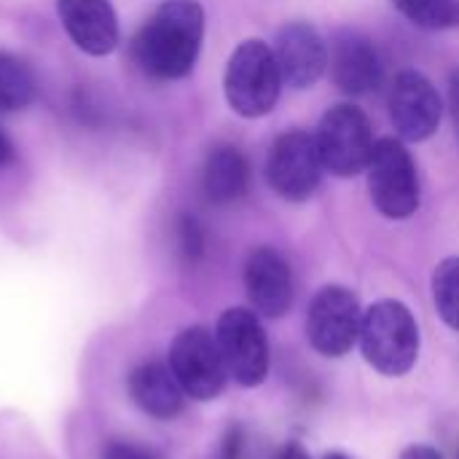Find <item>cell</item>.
<instances>
[{
	"label": "cell",
	"instance_id": "obj_1",
	"mask_svg": "<svg viewBox=\"0 0 459 459\" xmlns=\"http://www.w3.org/2000/svg\"><path fill=\"white\" fill-rule=\"evenodd\" d=\"M204 8L196 0H164L134 38V59L151 78H186L202 51Z\"/></svg>",
	"mask_w": 459,
	"mask_h": 459
},
{
	"label": "cell",
	"instance_id": "obj_2",
	"mask_svg": "<svg viewBox=\"0 0 459 459\" xmlns=\"http://www.w3.org/2000/svg\"><path fill=\"white\" fill-rule=\"evenodd\" d=\"M360 350L368 366L385 377H403L420 358V328L411 309L401 301L385 299L363 312Z\"/></svg>",
	"mask_w": 459,
	"mask_h": 459
},
{
	"label": "cell",
	"instance_id": "obj_3",
	"mask_svg": "<svg viewBox=\"0 0 459 459\" xmlns=\"http://www.w3.org/2000/svg\"><path fill=\"white\" fill-rule=\"evenodd\" d=\"M282 75L274 59L272 46L258 38L242 40L226 65L223 94L229 108L242 118L269 116L282 91Z\"/></svg>",
	"mask_w": 459,
	"mask_h": 459
},
{
	"label": "cell",
	"instance_id": "obj_4",
	"mask_svg": "<svg viewBox=\"0 0 459 459\" xmlns=\"http://www.w3.org/2000/svg\"><path fill=\"white\" fill-rule=\"evenodd\" d=\"M368 194L374 207L390 221H406L420 210L417 164L401 137H382L374 143L368 167Z\"/></svg>",
	"mask_w": 459,
	"mask_h": 459
},
{
	"label": "cell",
	"instance_id": "obj_5",
	"mask_svg": "<svg viewBox=\"0 0 459 459\" xmlns=\"http://www.w3.org/2000/svg\"><path fill=\"white\" fill-rule=\"evenodd\" d=\"M317 151L323 159L325 172L336 178H355L366 172L371 151H374V132L368 116L355 105H333L315 132Z\"/></svg>",
	"mask_w": 459,
	"mask_h": 459
},
{
	"label": "cell",
	"instance_id": "obj_6",
	"mask_svg": "<svg viewBox=\"0 0 459 459\" xmlns=\"http://www.w3.org/2000/svg\"><path fill=\"white\" fill-rule=\"evenodd\" d=\"M323 159L315 134L290 129L280 134L266 159V180L285 202H307L317 194L323 180Z\"/></svg>",
	"mask_w": 459,
	"mask_h": 459
},
{
	"label": "cell",
	"instance_id": "obj_7",
	"mask_svg": "<svg viewBox=\"0 0 459 459\" xmlns=\"http://www.w3.org/2000/svg\"><path fill=\"white\" fill-rule=\"evenodd\" d=\"M215 344L229 377L242 387H258L269 377V342L253 312L226 309L215 325Z\"/></svg>",
	"mask_w": 459,
	"mask_h": 459
},
{
	"label": "cell",
	"instance_id": "obj_8",
	"mask_svg": "<svg viewBox=\"0 0 459 459\" xmlns=\"http://www.w3.org/2000/svg\"><path fill=\"white\" fill-rule=\"evenodd\" d=\"M169 371L183 387L186 398L212 401L226 385V366L215 344V333L202 325L180 331L169 344Z\"/></svg>",
	"mask_w": 459,
	"mask_h": 459
},
{
	"label": "cell",
	"instance_id": "obj_9",
	"mask_svg": "<svg viewBox=\"0 0 459 459\" xmlns=\"http://www.w3.org/2000/svg\"><path fill=\"white\" fill-rule=\"evenodd\" d=\"M363 312L358 296L342 285H325L309 304L307 336L320 355L342 358L360 336Z\"/></svg>",
	"mask_w": 459,
	"mask_h": 459
},
{
	"label": "cell",
	"instance_id": "obj_10",
	"mask_svg": "<svg viewBox=\"0 0 459 459\" xmlns=\"http://www.w3.org/2000/svg\"><path fill=\"white\" fill-rule=\"evenodd\" d=\"M390 121L403 143H425L438 132L444 102L433 81L417 70H403L387 91Z\"/></svg>",
	"mask_w": 459,
	"mask_h": 459
},
{
	"label": "cell",
	"instance_id": "obj_11",
	"mask_svg": "<svg viewBox=\"0 0 459 459\" xmlns=\"http://www.w3.org/2000/svg\"><path fill=\"white\" fill-rule=\"evenodd\" d=\"M328 70L339 91L363 97L385 83V62L377 43L360 30L342 27L328 46Z\"/></svg>",
	"mask_w": 459,
	"mask_h": 459
},
{
	"label": "cell",
	"instance_id": "obj_12",
	"mask_svg": "<svg viewBox=\"0 0 459 459\" xmlns=\"http://www.w3.org/2000/svg\"><path fill=\"white\" fill-rule=\"evenodd\" d=\"M274 59L282 83L307 91L328 73V43L320 30L309 22H288L277 30Z\"/></svg>",
	"mask_w": 459,
	"mask_h": 459
},
{
	"label": "cell",
	"instance_id": "obj_13",
	"mask_svg": "<svg viewBox=\"0 0 459 459\" xmlns=\"http://www.w3.org/2000/svg\"><path fill=\"white\" fill-rule=\"evenodd\" d=\"M245 288L250 304L264 317H282L293 307L296 285L290 264L274 247H255L245 261Z\"/></svg>",
	"mask_w": 459,
	"mask_h": 459
},
{
	"label": "cell",
	"instance_id": "obj_14",
	"mask_svg": "<svg viewBox=\"0 0 459 459\" xmlns=\"http://www.w3.org/2000/svg\"><path fill=\"white\" fill-rule=\"evenodd\" d=\"M56 13L81 51L108 56L118 46V16L110 0H56Z\"/></svg>",
	"mask_w": 459,
	"mask_h": 459
},
{
	"label": "cell",
	"instance_id": "obj_15",
	"mask_svg": "<svg viewBox=\"0 0 459 459\" xmlns=\"http://www.w3.org/2000/svg\"><path fill=\"white\" fill-rule=\"evenodd\" d=\"M126 387L129 395L134 401V406L153 417V420H175L183 411L186 403V393L178 385L175 374L169 371V366L164 363H140L137 368L129 371L126 377Z\"/></svg>",
	"mask_w": 459,
	"mask_h": 459
},
{
	"label": "cell",
	"instance_id": "obj_16",
	"mask_svg": "<svg viewBox=\"0 0 459 459\" xmlns=\"http://www.w3.org/2000/svg\"><path fill=\"white\" fill-rule=\"evenodd\" d=\"M250 167L237 145H215L202 167V191L212 204H231L247 194Z\"/></svg>",
	"mask_w": 459,
	"mask_h": 459
},
{
	"label": "cell",
	"instance_id": "obj_17",
	"mask_svg": "<svg viewBox=\"0 0 459 459\" xmlns=\"http://www.w3.org/2000/svg\"><path fill=\"white\" fill-rule=\"evenodd\" d=\"M32 100H35V75L30 65L11 51H0V108L22 110Z\"/></svg>",
	"mask_w": 459,
	"mask_h": 459
},
{
	"label": "cell",
	"instance_id": "obj_18",
	"mask_svg": "<svg viewBox=\"0 0 459 459\" xmlns=\"http://www.w3.org/2000/svg\"><path fill=\"white\" fill-rule=\"evenodd\" d=\"M414 27L444 32L459 30V0H390Z\"/></svg>",
	"mask_w": 459,
	"mask_h": 459
},
{
	"label": "cell",
	"instance_id": "obj_19",
	"mask_svg": "<svg viewBox=\"0 0 459 459\" xmlns=\"http://www.w3.org/2000/svg\"><path fill=\"white\" fill-rule=\"evenodd\" d=\"M433 301L449 328L459 331V255L441 261L433 272Z\"/></svg>",
	"mask_w": 459,
	"mask_h": 459
},
{
	"label": "cell",
	"instance_id": "obj_20",
	"mask_svg": "<svg viewBox=\"0 0 459 459\" xmlns=\"http://www.w3.org/2000/svg\"><path fill=\"white\" fill-rule=\"evenodd\" d=\"M178 245L186 261H199L204 255V229L194 215H183L178 221Z\"/></svg>",
	"mask_w": 459,
	"mask_h": 459
},
{
	"label": "cell",
	"instance_id": "obj_21",
	"mask_svg": "<svg viewBox=\"0 0 459 459\" xmlns=\"http://www.w3.org/2000/svg\"><path fill=\"white\" fill-rule=\"evenodd\" d=\"M105 459H159V455L129 441H113L105 449Z\"/></svg>",
	"mask_w": 459,
	"mask_h": 459
},
{
	"label": "cell",
	"instance_id": "obj_22",
	"mask_svg": "<svg viewBox=\"0 0 459 459\" xmlns=\"http://www.w3.org/2000/svg\"><path fill=\"white\" fill-rule=\"evenodd\" d=\"M449 116H452V126L459 140V67L449 75Z\"/></svg>",
	"mask_w": 459,
	"mask_h": 459
},
{
	"label": "cell",
	"instance_id": "obj_23",
	"mask_svg": "<svg viewBox=\"0 0 459 459\" xmlns=\"http://www.w3.org/2000/svg\"><path fill=\"white\" fill-rule=\"evenodd\" d=\"M242 430L239 428H231L226 441H223V459H239V449H242Z\"/></svg>",
	"mask_w": 459,
	"mask_h": 459
},
{
	"label": "cell",
	"instance_id": "obj_24",
	"mask_svg": "<svg viewBox=\"0 0 459 459\" xmlns=\"http://www.w3.org/2000/svg\"><path fill=\"white\" fill-rule=\"evenodd\" d=\"M401 459H444V455L438 452V449H433V446H409V449H403V455Z\"/></svg>",
	"mask_w": 459,
	"mask_h": 459
},
{
	"label": "cell",
	"instance_id": "obj_25",
	"mask_svg": "<svg viewBox=\"0 0 459 459\" xmlns=\"http://www.w3.org/2000/svg\"><path fill=\"white\" fill-rule=\"evenodd\" d=\"M13 161V145L8 143V137L0 132V167H5V164H11Z\"/></svg>",
	"mask_w": 459,
	"mask_h": 459
},
{
	"label": "cell",
	"instance_id": "obj_26",
	"mask_svg": "<svg viewBox=\"0 0 459 459\" xmlns=\"http://www.w3.org/2000/svg\"><path fill=\"white\" fill-rule=\"evenodd\" d=\"M280 459H309V455L299 444H290V446H285V452H282Z\"/></svg>",
	"mask_w": 459,
	"mask_h": 459
},
{
	"label": "cell",
	"instance_id": "obj_27",
	"mask_svg": "<svg viewBox=\"0 0 459 459\" xmlns=\"http://www.w3.org/2000/svg\"><path fill=\"white\" fill-rule=\"evenodd\" d=\"M325 459H350V457H344V455H339V452H333V455H325Z\"/></svg>",
	"mask_w": 459,
	"mask_h": 459
}]
</instances>
